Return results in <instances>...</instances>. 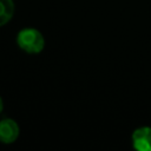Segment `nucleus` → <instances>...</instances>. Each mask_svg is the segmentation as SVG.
<instances>
[{
	"mask_svg": "<svg viewBox=\"0 0 151 151\" xmlns=\"http://www.w3.org/2000/svg\"><path fill=\"white\" fill-rule=\"evenodd\" d=\"M132 145L138 151H151V127L136 129L132 133Z\"/></svg>",
	"mask_w": 151,
	"mask_h": 151,
	"instance_id": "f03ea898",
	"label": "nucleus"
},
{
	"mask_svg": "<svg viewBox=\"0 0 151 151\" xmlns=\"http://www.w3.org/2000/svg\"><path fill=\"white\" fill-rule=\"evenodd\" d=\"M17 44L22 51L27 53H39L44 50L45 39L38 29L33 27H26L18 33Z\"/></svg>",
	"mask_w": 151,
	"mask_h": 151,
	"instance_id": "f257e3e1",
	"label": "nucleus"
},
{
	"mask_svg": "<svg viewBox=\"0 0 151 151\" xmlns=\"http://www.w3.org/2000/svg\"><path fill=\"white\" fill-rule=\"evenodd\" d=\"M19 136V126L15 120L5 118L0 122V142L4 144H11L17 140Z\"/></svg>",
	"mask_w": 151,
	"mask_h": 151,
	"instance_id": "7ed1b4c3",
	"label": "nucleus"
},
{
	"mask_svg": "<svg viewBox=\"0 0 151 151\" xmlns=\"http://www.w3.org/2000/svg\"><path fill=\"white\" fill-rule=\"evenodd\" d=\"M2 109H4V104H2V99L0 98V113H1V111H2Z\"/></svg>",
	"mask_w": 151,
	"mask_h": 151,
	"instance_id": "39448f33",
	"label": "nucleus"
},
{
	"mask_svg": "<svg viewBox=\"0 0 151 151\" xmlns=\"http://www.w3.org/2000/svg\"><path fill=\"white\" fill-rule=\"evenodd\" d=\"M14 14V4L12 0H0V26L7 24Z\"/></svg>",
	"mask_w": 151,
	"mask_h": 151,
	"instance_id": "20e7f679",
	"label": "nucleus"
}]
</instances>
